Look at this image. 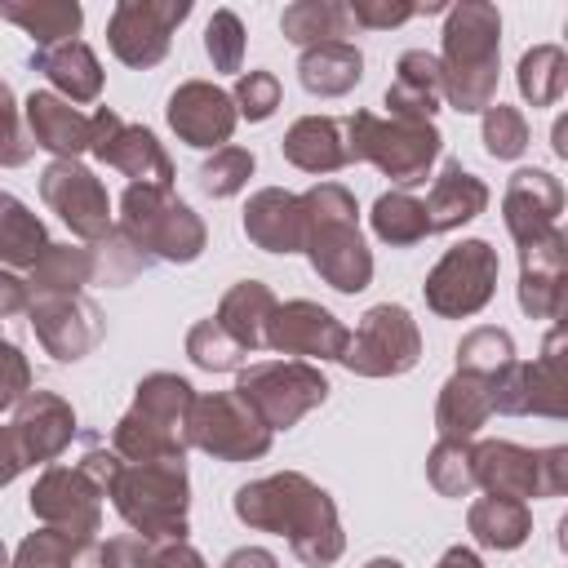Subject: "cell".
I'll use <instances>...</instances> for the list:
<instances>
[{"instance_id":"52a82bcc","label":"cell","mask_w":568,"mask_h":568,"mask_svg":"<svg viewBox=\"0 0 568 568\" xmlns=\"http://www.w3.org/2000/svg\"><path fill=\"white\" fill-rule=\"evenodd\" d=\"M240 98H244V111L253 120H262L275 106V80L271 75H248V80H240Z\"/></svg>"},{"instance_id":"6da1fadb","label":"cell","mask_w":568,"mask_h":568,"mask_svg":"<svg viewBox=\"0 0 568 568\" xmlns=\"http://www.w3.org/2000/svg\"><path fill=\"white\" fill-rule=\"evenodd\" d=\"M169 120L182 138H191L195 146H213L217 138L231 133V111H226V98L217 89H204V84H186L182 93H173V106H169Z\"/></svg>"},{"instance_id":"3957f363","label":"cell","mask_w":568,"mask_h":568,"mask_svg":"<svg viewBox=\"0 0 568 568\" xmlns=\"http://www.w3.org/2000/svg\"><path fill=\"white\" fill-rule=\"evenodd\" d=\"M0 209H4V222H0V253L13 257V262H36V244H40V226L27 217L22 204H13L9 195H0Z\"/></svg>"},{"instance_id":"8992f818","label":"cell","mask_w":568,"mask_h":568,"mask_svg":"<svg viewBox=\"0 0 568 568\" xmlns=\"http://www.w3.org/2000/svg\"><path fill=\"white\" fill-rule=\"evenodd\" d=\"M248 169H253V160H248V155H240V151H231V155H222V164H217V169H213V164L204 169V186H209V191H217V195H226V191H235V186H240V178H235V173H248Z\"/></svg>"},{"instance_id":"5b68a950","label":"cell","mask_w":568,"mask_h":568,"mask_svg":"<svg viewBox=\"0 0 568 568\" xmlns=\"http://www.w3.org/2000/svg\"><path fill=\"white\" fill-rule=\"evenodd\" d=\"M235 49H240V27L231 13H217L213 27H209V53L222 62V67H235Z\"/></svg>"},{"instance_id":"7a4b0ae2","label":"cell","mask_w":568,"mask_h":568,"mask_svg":"<svg viewBox=\"0 0 568 568\" xmlns=\"http://www.w3.org/2000/svg\"><path fill=\"white\" fill-rule=\"evenodd\" d=\"M31 124L40 133V142L53 146V151H75L80 142H89L84 138V120L71 115V106H62V102H53L44 93L31 98Z\"/></svg>"},{"instance_id":"277c9868","label":"cell","mask_w":568,"mask_h":568,"mask_svg":"<svg viewBox=\"0 0 568 568\" xmlns=\"http://www.w3.org/2000/svg\"><path fill=\"white\" fill-rule=\"evenodd\" d=\"M377 231L395 244H408L426 231V213L404 195H386V200H377Z\"/></svg>"}]
</instances>
